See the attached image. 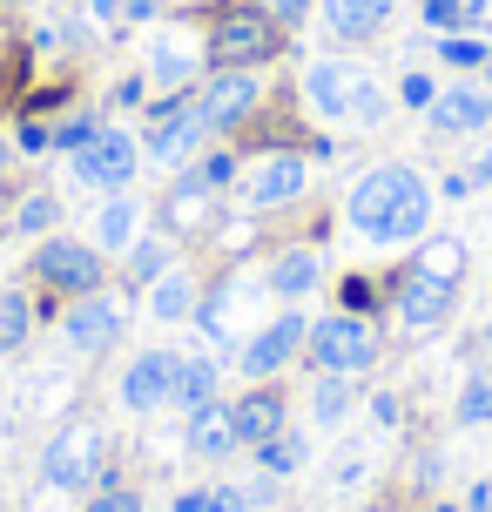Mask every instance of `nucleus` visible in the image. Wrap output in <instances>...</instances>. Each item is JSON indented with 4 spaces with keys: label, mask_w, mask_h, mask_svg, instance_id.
<instances>
[{
    "label": "nucleus",
    "mask_w": 492,
    "mask_h": 512,
    "mask_svg": "<svg viewBox=\"0 0 492 512\" xmlns=\"http://www.w3.org/2000/svg\"><path fill=\"white\" fill-rule=\"evenodd\" d=\"M425 216H432V189L405 162H385V169H371L351 189V223L371 243H418L425 236Z\"/></svg>",
    "instance_id": "nucleus-1"
},
{
    "label": "nucleus",
    "mask_w": 492,
    "mask_h": 512,
    "mask_svg": "<svg viewBox=\"0 0 492 512\" xmlns=\"http://www.w3.org/2000/svg\"><path fill=\"white\" fill-rule=\"evenodd\" d=\"M203 54L209 68H263V61L284 54V21L263 14L257 0H223L203 34Z\"/></svg>",
    "instance_id": "nucleus-2"
},
{
    "label": "nucleus",
    "mask_w": 492,
    "mask_h": 512,
    "mask_svg": "<svg viewBox=\"0 0 492 512\" xmlns=\"http://www.w3.org/2000/svg\"><path fill=\"white\" fill-rule=\"evenodd\" d=\"M378 331H371V317H358V310H331L324 324H311V337H304V358H311V371H337V378H358V371H371L378 364Z\"/></svg>",
    "instance_id": "nucleus-3"
},
{
    "label": "nucleus",
    "mask_w": 492,
    "mask_h": 512,
    "mask_svg": "<svg viewBox=\"0 0 492 512\" xmlns=\"http://www.w3.org/2000/svg\"><path fill=\"white\" fill-rule=\"evenodd\" d=\"M149 115H156V122H149V142H142V155H149V162H162V169H189V162L203 155V142H209L203 115H196V88L162 95Z\"/></svg>",
    "instance_id": "nucleus-4"
},
{
    "label": "nucleus",
    "mask_w": 492,
    "mask_h": 512,
    "mask_svg": "<svg viewBox=\"0 0 492 512\" xmlns=\"http://www.w3.org/2000/svg\"><path fill=\"white\" fill-rule=\"evenodd\" d=\"M48 486L61 492H81V486H95V479H108V438L102 425H88V418H75V425H61V438L48 445Z\"/></svg>",
    "instance_id": "nucleus-5"
},
{
    "label": "nucleus",
    "mask_w": 492,
    "mask_h": 512,
    "mask_svg": "<svg viewBox=\"0 0 492 512\" xmlns=\"http://www.w3.org/2000/svg\"><path fill=\"white\" fill-rule=\"evenodd\" d=\"M34 277L48 283L54 297H95L108 277V263L95 243H68V236H48L41 250H34Z\"/></svg>",
    "instance_id": "nucleus-6"
},
{
    "label": "nucleus",
    "mask_w": 492,
    "mask_h": 512,
    "mask_svg": "<svg viewBox=\"0 0 492 512\" xmlns=\"http://www.w3.org/2000/svg\"><path fill=\"white\" fill-rule=\"evenodd\" d=\"M257 81H250V68H216V75L196 81V115H203L209 135H230V128H243V115L257 108Z\"/></svg>",
    "instance_id": "nucleus-7"
},
{
    "label": "nucleus",
    "mask_w": 492,
    "mask_h": 512,
    "mask_svg": "<svg viewBox=\"0 0 492 512\" xmlns=\"http://www.w3.org/2000/svg\"><path fill=\"white\" fill-rule=\"evenodd\" d=\"M122 324H129V310H122V297H108V290H95V297H75V304L61 310V337L75 344L81 358H102V351H115Z\"/></svg>",
    "instance_id": "nucleus-8"
},
{
    "label": "nucleus",
    "mask_w": 492,
    "mask_h": 512,
    "mask_svg": "<svg viewBox=\"0 0 492 512\" xmlns=\"http://www.w3.org/2000/svg\"><path fill=\"white\" fill-rule=\"evenodd\" d=\"M135 169H142V142L122 135V128H102V135L75 155V182H88V189H129Z\"/></svg>",
    "instance_id": "nucleus-9"
},
{
    "label": "nucleus",
    "mask_w": 492,
    "mask_h": 512,
    "mask_svg": "<svg viewBox=\"0 0 492 512\" xmlns=\"http://www.w3.org/2000/svg\"><path fill=\"white\" fill-rule=\"evenodd\" d=\"M304 102L317 108V115H378V95L364 88V75H351L344 61H317L311 75H304Z\"/></svg>",
    "instance_id": "nucleus-10"
},
{
    "label": "nucleus",
    "mask_w": 492,
    "mask_h": 512,
    "mask_svg": "<svg viewBox=\"0 0 492 512\" xmlns=\"http://www.w3.org/2000/svg\"><path fill=\"white\" fill-rule=\"evenodd\" d=\"M243 196L250 209H290L304 196V155L297 149H263L250 162V176H243Z\"/></svg>",
    "instance_id": "nucleus-11"
},
{
    "label": "nucleus",
    "mask_w": 492,
    "mask_h": 512,
    "mask_svg": "<svg viewBox=\"0 0 492 512\" xmlns=\"http://www.w3.org/2000/svg\"><path fill=\"white\" fill-rule=\"evenodd\" d=\"M176 371H182V351H135V364L122 371V405L129 411H162L176 398Z\"/></svg>",
    "instance_id": "nucleus-12"
},
{
    "label": "nucleus",
    "mask_w": 492,
    "mask_h": 512,
    "mask_svg": "<svg viewBox=\"0 0 492 512\" xmlns=\"http://www.w3.org/2000/svg\"><path fill=\"white\" fill-rule=\"evenodd\" d=\"M304 337H311V324H304V317H297V310H284V317H270V324H263L257 337H250V351H243V371H250V378H277V371H284L290 358H304Z\"/></svg>",
    "instance_id": "nucleus-13"
},
{
    "label": "nucleus",
    "mask_w": 492,
    "mask_h": 512,
    "mask_svg": "<svg viewBox=\"0 0 492 512\" xmlns=\"http://www.w3.org/2000/svg\"><path fill=\"white\" fill-rule=\"evenodd\" d=\"M445 317H452V283L405 270V277H398V324H405V331H439Z\"/></svg>",
    "instance_id": "nucleus-14"
},
{
    "label": "nucleus",
    "mask_w": 492,
    "mask_h": 512,
    "mask_svg": "<svg viewBox=\"0 0 492 512\" xmlns=\"http://www.w3.org/2000/svg\"><path fill=\"white\" fill-rule=\"evenodd\" d=\"M230 405H236V438H243V445H263V438L284 432V384L263 378L257 391H243V398H230Z\"/></svg>",
    "instance_id": "nucleus-15"
},
{
    "label": "nucleus",
    "mask_w": 492,
    "mask_h": 512,
    "mask_svg": "<svg viewBox=\"0 0 492 512\" xmlns=\"http://www.w3.org/2000/svg\"><path fill=\"white\" fill-rule=\"evenodd\" d=\"M236 445H243V438H236V405L230 398H209L203 411H189V452H196V459H230Z\"/></svg>",
    "instance_id": "nucleus-16"
},
{
    "label": "nucleus",
    "mask_w": 492,
    "mask_h": 512,
    "mask_svg": "<svg viewBox=\"0 0 492 512\" xmlns=\"http://www.w3.org/2000/svg\"><path fill=\"white\" fill-rule=\"evenodd\" d=\"M425 122H432V135H472V128L492 122V95H479V88H445L439 102L425 108Z\"/></svg>",
    "instance_id": "nucleus-17"
},
{
    "label": "nucleus",
    "mask_w": 492,
    "mask_h": 512,
    "mask_svg": "<svg viewBox=\"0 0 492 512\" xmlns=\"http://www.w3.org/2000/svg\"><path fill=\"white\" fill-rule=\"evenodd\" d=\"M317 7H324V27L337 41H371L391 21V0H317Z\"/></svg>",
    "instance_id": "nucleus-18"
},
{
    "label": "nucleus",
    "mask_w": 492,
    "mask_h": 512,
    "mask_svg": "<svg viewBox=\"0 0 492 512\" xmlns=\"http://www.w3.org/2000/svg\"><path fill=\"white\" fill-rule=\"evenodd\" d=\"M216 384H223V371H216V358H203V351L189 358V351H182V371H176V398H169V405H176V411H203L209 398H223Z\"/></svg>",
    "instance_id": "nucleus-19"
},
{
    "label": "nucleus",
    "mask_w": 492,
    "mask_h": 512,
    "mask_svg": "<svg viewBox=\"0 0 492 512\" xmlns=\"http://www.w3.org/2000/svg\"><path fill=\"white\" fill-rule=\"evenodd\" d=\"M412 270L459 290V277H466V243H459V236H425V243H418V256H412Z\"/></svg>",
    "instance_id": "nucleus-20"
},
{
    "label": "nucleus",
    "mask_w": 492,
    "mask_h": 512,
    "mask_svg": "<svg viewBox=\"0 0 492 512\" xmlns=\"http://www.w3.org/2000/svg\"><path fill=\"white\" fill-rule=\"evenodd\" d=\"M270 290H277L284 304L311 297V290H317V256L311 250H284L277 263H270Z\"/></svg>",
    "instance_id": "nucleus-21"
},
{
    "label": "nucleus",
    "mask_w": 492,
    "mask_h": 512,
    "mask_svg": "<svg viewBox=\"0 0 492 512\" xmlns=\"http://www.w3.org/2000/svg\"><path fill=\"white\" fill-rule=\"evenodd\" d=\"M230 182H236V155L230 149H209L203 162H189V169H182L176 189H189V196H223Z\"/></svg>",
    "instance_id": "nucleus-22"
},
{
    "label": "nucleus",
    "mask_w": 492,
    "mask_h": 512,
    "mask_svg": "<svg viewBox=\"0 0 492 512\" xmlns=\"http://www.w3.org/2000/svg\"><path fill=\"white\" fill-rule=\"evenodd\" d=\"M203 61H209V54H196V48H176V41H162L149 68H156V81L169 88V95H182V88H196V81H203V75H196Z\"/></svg>",
    "instance_id": "nucleus-23"
},
{
    "label": "nucleus",
    "mask_w": 492,
    "mask_h": 512,
    "mask_svg": "<svg viewBox=\"0 0 492 512\" xmlns=\"http://www.w3.org/2000/svg\"><path fill=\"white\" fill-rule=\"evenodd\" d=\"M149 310H156L162 324H182V317H196V283L182 277V270L156 277V283H149Z\"/></svg>",
    "instance_id": "nucleus-24"
},
{
    "label": "nucleus",
    "mask_w": 492,
    "mask_h": 512,
    "mask_svg": "<svg viewBox=\"0 0 492 512\" xmlns=\"http://www.w3.org/2000/svg\"><path fill=\"white\" fill-rule=\"evenodd\" d=\"M344 411H351V378H337V371H317L311 384V418L331 432V425H344Z\"/></svg>",
    "instance_id": "nucleus-25"
},
{
    "label": "nucleus",
    "mask_w": 492,
    "mask_h": 512,
    "mask_svg": "<svg viewBox=\"0 0 492 512\" xmlns=\"http://www.w3.org/2000/svg\"><path fill=\"white\" fill-rule=\"evenodd\" d=\"M257 465L270 472V479H290V472L304 465V438H297V432L284 425L277 438H263V445H257Z\"/></svg>",
    "instance_id": "nucleus-26"
},
{
    "label": "nucleus",
    "mask_w": 492,
    "mask_h": 512,
    "mask_svg": "<svg viewBox=\"0 0 492 512\" xmlns=\"http://www.w3.org/2000/svg\"><path fill=\"white\" fill-rule=\"evenodd\" d=\"M27 331H34V304L21 290H0V351H21Z\"/></svg>",
    "instance_id": "nucleus-27"
},
{
    "label": "nucleus",
    "mask_w": 492,
    "mask_h": 512,
    "mask_svg": "<svg viewBox=\"0 0 492 512\" xmlns=\"http://www.w3.org/2000/svg\"><path fill=\"white\" fill-rule=\"evenodd\" d=\"M95 243H108V250H135V203H129V196H115V203L102 209Z\"/></svg>",
    "instance_id": "nucleus-28"
},
{
    "label": "nucleus",
    "mask_w": 492,
    "mask_h": 512,
    "mask_svg": "<svg viewBox=\"0 0 492 512\" xmlns=\"http://www.w3.org/2000/svg\"><path fill=\"white\" fill-rule=\"evenodd\" d=\"M243 506H250V492H236V486H196L176 499V512H243Z\"/></svg>",
    "instance_id": "nucleus-29"
},
{
    "label": "nucleus",
    "mask_w": 492,
    "mask_h": 512,
    "mask_svg": "<svg viewBox=\"0 0 492 512\" xmlns=\"http://www.w3.org/2000/svg\"><path fill=\"white\" fill-rule=\"evenodd\" d=\"M486 418H492V378L472 371L466 391H459V425H486Z\"/></svg>",
    "instance_id": "nucleus-30"
},
{
    "label": "nucleus",
    "mask_w": 492,
    "mask_h": 512,
    "mask_svg": "<svg viewBox=\"0 0 492 512\" xmlns=\"http://www.w3.org/2000/svg\"><path fill=\"white\" fill-rule=\"evenodd\" d=\"M486 41H472V34H445V41H439V61H445V68H486Z\"/></svg>",
    "instance_id": "nucleus-31"
},
{
    "label": "nucleus",
    "mask_w": 492,
    "mask_h": 512,
    "mask_svg": "<svg viewBox=\"0 0 492 512\" xmlns=\"http://www.w3.org/2000/svg\"><path fill=\"white\" fill-rule=\"evenodd\" d=\"M162 263H169V236H149V243H135L129 277H135V283H156V277H162Z\"/></svg>",
    "instance_id": "nucleus-32"
},
{
    "label": "nucleus",
    "mask_w": 492,
    "mask_h": 512,
    "mask_svg": "<svg viewBox=\"0 0 492 512\" xmlns=\"http://www.w3.org/2000/svg\"><path fill=\"white\" fill-rule=\"evenodd\" d=\"M95 135H102V122H95V115H75V122L54 128V149H61V155H81L88 142H95Z\"/></svg>",
    "instance_id": "nucleus-33"
},
{
    "label": "nucleus",
    "mask_w": 492,
    "mask_h": 512,
    "mask_svg": "<svg viewBox=\"0 0 492 512\" xmlns=\"http://www.w3.org/2000/svg\"><path fill=\"white\" fill-rule=\"evenodd\" d=\"M54 196H27L21 209H14V230H27V236H41V230H54Z\"/></svg>",
    "instance_id": "nucleus-34"
},
{
    "label": "nucleus",
    "mask_w": 492,
    "mask_h": 512,
    "mask_svg": "<svg viewBox=\"0 0 492 512\" xmlns=\"http://www.w3.org/2000/svg\"><path fill=\"white\" fill-rule=\"evenodd\" d=\"M14 149H21V155H41V149H54V128H41L34 115H21V128H14Z\"/></svg>",
    "instance_id": "nucleus-35"
},
{
    "label": "nucleus",
    "mask_w": 492,
    "mask_h": 512,
    "mask_svg": "<svg viewBox=\"0 0 492 512\" xmlns=\"http://www.w3.org/2000/svg\"><path fill=\"white\" fill-rule=\"evenodd\" d=\"M398 102H405V108H432V102H439L432 75H405V81H398Z\"/></svg>",
    "instance_id": "nucleus-36"
},
{
    "label": "nucleus",
    "mask_w": 492,
    "mask_h": 512,
    "mask_svg": "<svg viewBox=\"0 0 492 512\" xmlns=\"http://www.w3.org/2000/svg\"><path fill=\"white\" fill-rule=\"evenodd\" d=\"M344 310H358V317H371V310H378V290H371V277H344Z\"/></svg>",
    "instance_id": "nucleus-37"
},
{
    "label": "nucleus",
    "mask_w": 492,
    "mask_h": 512,
    "mask_svg": "<svg viewBox=\"0 0 492 512\" xmlns=\"http://www.w3.org/2000/svg\"><path fill=\"white\" fill-rule=\"evenodd\" d=\"M257 7H263V14H277L284 27H297V21H304V14L317 7V0H257Z\"/></svg>",
    "instance_id": "nucleus-38"
},
{
    "label": "nucleus",
    "mask_w": 492,
    "mask_h": 512,
    "mask_svg": "<svg viewBox=\"0 0 492 512\" xmlns=\"http://www.w3.org/2000/svg\"><path fill=\"white\" fill-rule=\"evenodd\" d=\"M459 7H466V0H425V21L439 27V34H452V27H459Z\"/></svg>",
    "instance_id": "nucleus-39"
},
{
    "label": "nucleus",
    "mask_w": 492,
    "mask_h": 512,
    "mask_svg": "<svg viewBox=\"0 0 492 512\" xmlns=\"http://www.w3.org/2000/svg\"><path fill=\"white\" fill-rule=\"evenodd\" d=\"M14 162H21V149H14V135H0V189L14 182Z\"/></svg>",
    "instance_id": "nucleus-40"
},
{
    "label": "nucleus",
    "mask_w": 492,
    "mask_h": 512,
    "mask_svg": "<svg viewBox=\"0 0 492 512\" xmlns=\"http://www.w3.org/2000/svg\"><path fill=\"white\" fill-rule=\"evenodd\" d=\"M371 418H378V425H398V398L378 391V398H371Z\"/></svg>",
    "instance_id": "nucleus-41"
},
{
    "label": "nucleus",
    "mask_w": 492,
    "mask_h": 512,
    "mask_svg": "<svg viewBox=\"0 0 492 512\" xmlns=\"http://www.w3.org/2000/svg\"><path fill=\"white\" fill-rule=\"evenodd\" d=\"M88 512H135V492H108V499H95Z\"/></svg>",
    "instance_id": "nucleus-42"
},
{
    "label": "nucleus",
    "mask_w": 492,
    "mask_h": 512,
    "mask_svg": "<svg viewBox=\"0 0 492 512\" xmlns=\"http://www.w3.org/2000/svg\"><path fill=\"white\" fill-rule=\"evenodd\" d=\"M156 7L162 0H122V14H135V21H156Z\"/></svg>",
    "instance_id": "nucleus-43"
},
{
    "label": "nucleus",
    "mask_w": 492,
    "mask_h": 512,
    "mask_svg": "<svg viewBox=\"0 0 492 512\" xmlns=\"http://www.w3.org/2000/svg\"><path fill=\"white\" fill-rule=\"evenodd\" d=\"M472 182H492V149L479 155V162H472Z\"/></svg>",
    "instance_id": "nucleus-44"
},
{
    "label": "nucleus",
    "mask_w": 492,
    "mask_h": 512,
    "mask_svg": "<svg viewBox=\"0 0 492 512\" xmlns=\"http://www.w3.org/2000/svg\"><path fill=\"white\" fill-rule=\"evenodd\" d=\"M479 371H486V378H492V337H486V364H479Z\"/></svg>",
    "instance_id": "nucleus-45"
},
{
    "label": "nucleus",
    "mask_w": 492,
    "mask_h": 512,
    "mask_svg": "<svg viewBox=\"0 0 492 512\" xmlns=\"http://www.w3.org/2000/svg\"><path fill=\"white\" fill-rule=\"evenodd\" d=\"M479 75H486V81H492V54H486V68H479Z\"/></svg>",
    "instance_id": "nucleus-46"
},
{
    "label": "nucleus",
    "mask_w": 492,
    "mask_h": 512,
    "mask_svg": "<svg viewBox=\"0 0 492 512\" xmlns=\"http://www.w3.org/2000/svg\"><path fill=\"white\" fill-rule=\"evenodd\" d=\"M0 81H7V68H0Z\"/></svg>",
    "instance_id": "nucleus-47"
},
{
    "label": "nucleus",
    "mask_w": 492,
    "mask_h": 512,
    "mask_svg": "<svg viewBox=\"0 0 492 512\" xmlns=\"http://www.w3.org/2000/svg\"><path fill=\"white\" fill-rule=\"evenodd\" d=\"M439 512H452V506H439Z\"/></svg>",
    "instance_id": "nucleus-48"
}]
</instances>
